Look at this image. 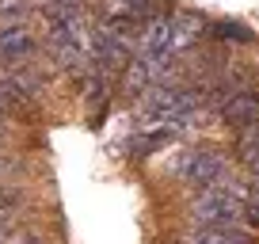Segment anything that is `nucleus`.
<instances>
[{"label": "nucleus", "instance_id": "nucleus-1", "mask_svg": "<svg viewBox=\"0 0 259 244\" xmlns=\"http://www.w3.org/2000/svg\"><path fill=\"white\" fill-rule=\"evenodd\" d=\"M191 218L198 229H236L244 218V202L233 187L218 183V187L198 191V198L191 202Z\"/></svg>", "mask_w": 259, "mask_h": 244}, {"label": "nucleus", "instance_id": "nucleus-2", "mask_svg": "<svg viewBox=\"0 0 259 244\" xmlns=\"http://www.w3.org/2000/svg\"><path fill=\"white\" fill-rule=\"evenodd\" d=\"M176 172L191 183V187L206 191V187H218V183L229 179V160H225L221 149H191V153L179 160Z\"/></svg>", "mask_w": 259, "mask_h": 244}, {"label": "nucleus", "instance_id": "nucleus-3", "mask_svg": "<svg viewBox=\"0 0 259 244\" xmlns=\"http://www.w3.org/2000/svg\"><path fill=\"white\" fill-rule=\"evenodd\" d=\"M202 107V96L194 88H149L145 118L149 122H179Z\"/></svg>", "mask_w": 259, "mask_h": 244}, {"label": "nucleus", "instance_id": "nucleus-4", "mask_svg": "<svg viewBox=\"0 0 259 244\" xmlns=\"http://www.w3.org/2000/svg\"><path fill=\"white\" fill-rule=\"evenodd\" d=\"M221 118L236 130H251L259 126V92H233L221 103Z\"/></svg>", "mask_w": 259, "mask_h": 244}, {"label": "nucleus", "instance_id": "nucleus-5", "mask_svg": "<svg viewBox=\"0 0 259 244\" xmlns=\"http://www.w3.org/2000/svg\"><path fill=\"white\" fill-rule=\"evenodd\" d=\"M34 50V38L23 23H8L0 27V61H19Z\"/></svg>", "mask_w": 259, "mask_h": 244}, {"label": "nucleus", "instance_id": "nucleus-6", "mask_svg": "<svg viewBox=\"0 0 259 244\" xmlns=\"http://www.w3.org/2000/svg\"><path fill=\"white\" fill-rule=\"evenodd\" d=\"M183 244H248V233H240V229H194L183 236Z\"/></svg>", "mask_w": 259, "mask_h": 244}, {"label": "nucleus", "instance_id": "nucleus-7", "mask_svg": "<svg viewBox=\"0 0 259 244\" xmlns=\"http://www.w3.org/2000/svg\"><path fill=\"white\" fill-rule=\"evenodd\" d=\"M236 153H240L244 168L251 172V179H259V126H251V130H240Z\"/></svg>", "mask_w": 259, "mask_h": 244}, {"label": "nucleus", "instance_id": "nucleus-8", "mask_svg": "<svg viewBox=\"0 0 259 244\" xmlns=\"http://www.w3.org/2000/svg\"><path fill=\"white\" fill-rule=\"evenodd\" d=\"M96 61L99 65H122V42L111 31H96Z\"/></svg>", "mask_w": 259, "mask_h": 244}, {"label": "nucleus", "instance_id": "nucleus-9", "mask_svg": "<svg viewBox=\"0 0 259 244\" xmlns=\"http://www.w3.org/2000/svg\"><path fill=\"white\" fill-rule=\"evenodd\" d=\"M221 34L225 38H233V42H251V31L244 23H221Z\"/></svg>", "mask_w": 259, "mask_h": 244}]
</instances>
